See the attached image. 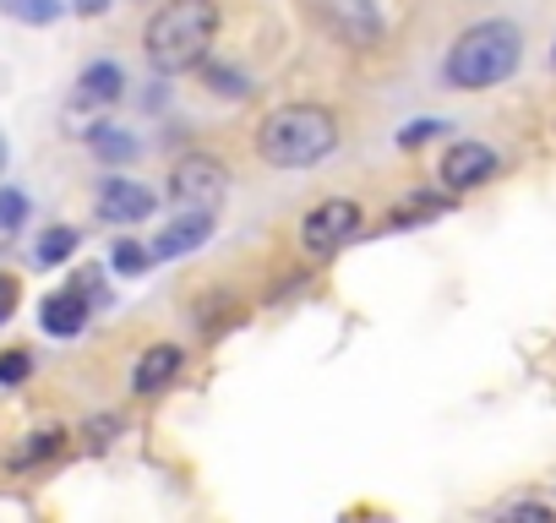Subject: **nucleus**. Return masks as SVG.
I'll return each mask as SVG.
<instances>
[{
	"label": "nucleus",
	"instance_id": "f257e3e1",
	"mask_svg": "<svg viewBox=\"0 0 556 523\" xmlns=\"http://www.w3.org/2000/svg\"><path fill=\"white\" fill-rule=\"evenodd\" d=\"M213 34H218V0H164L142 34L148 66L164 77H180V72L207 61Z\"/></svg>",
	"mask_w": 556,
	"mask_h": 523
},
{
	"label": "nucleus",
	"instance_id": "f03ea898",
	"mask_svg": "<svg viewBox=\"0 0 556 523\" xmlns=\"http://www.w3.org/2000/svg\"><path fill=\"white\" fill-rule=\"evenodd\" d=\"M339 148V120L323 104H278L256 126V153L273 169H312Z\"/></svg>",
	"mask_w": 556,
	"mask_h": 523
},
{
	"label": "nucleus",
	"instance_id": "7ed1b4c3",
	"mask_svg": "<svg viewBox=\"0 0 556 523\" xmlns=\"http://www.w3.org/2000/svg\"><path fill=\"white\" fill-rule=\"evenodd\" d=\"M523 61V34L513 23H475L453 39L447 61H442V77L447 88H464V93H480V88H496L518 72Z\"/></svg>",
	"mask_w": 556,
	"mask_h": 523
},
{
	"label": "nucleus",
	"instance_id": "20e7f679",
	"mask_svg": "<svg viewBox=\"0 0 556 523\" xmlns=\"http://www.w3.org/2000/svg\"><path fill=\"white\" fill-rule=\"evenodd\" d=\"M224 191H229V175H224V164H218L213 153H186V158H175V169H169V202H175V207L213 213V207L224 202Z\"/></svg>",
	"mask_w": 556,
	"mask_h": 523
},
{
	"label": "nucleus",
	"instance_id": "39448f33",
	"mask_svg": "<svg viewBox=\"0 0 556 523\" xmlns=\"http://www.w3.org/2000/svg\"><path fill=\"white\" fill-rule=\"evenodd\" d=\"M355 234H361V202H350V196H328L301 218V245L312 256H339Z\"/></svg>",
	"mask_w": 556,
	"mask_h": 523
},
{
	"label": "nucleus",
	"instance_id": "423d86ee",
	"mask_svg": "<svg viewBox=\"0 0 556 523\" xmlns=\"http://www.w3.org/2000/svg\"><path fill=\"white\" fill-rule=\"evenodd\" d=\"M317 17L328 34H339L344 44L355 50H371L382 39V12H377V0H317Z\"/></svg>",
	"mask_w": 556,
	"mask_h": 523
},
{
	"label": "nucleus",
	"instance_id": "0eeeda50",
	"mask_svg": "<svg viewBox=\"0 0 556 523\" xmlns=\"http://www.w3.org/2000/svg\"><path fill=\"white\" fill-rule=\"evenodd\" d=\"M437 175H442V186L447 191H475V186H485L491 175H496V153L485 148V142H453L447 153H442V164H437Z\"/></svg>",
	"mask_w": 556,
	"mask_h": 523
},
{
	"label": "nucleus",
	"instance_id": "6e6552de",
	"mask_svg": "<svg viewBox=\"0 0 556 523\" xmlns=\"http://www.w3.org/2000/svg\"><path fill=\"white\" fill-rule=\"evenodd\" d=\"M99 218H110V224H142V218H153V191L137 186V180H126V175H110L99 186Z\"/></svg>",
	"mask_w": 556,
	"mask_h": 523
},
{
	"label": "nucleus",
	"instance_id": "1a4fd4ad",
	"mask_svg": "<svg viewBox=\"0 0 556 523\" xmlns=\"http://www.w3.org/2000/svg\"><path fill=\"white\" fill-rule=\"evenodd\" d=\"M207 234H213V213H191V207H180V218H169V224L159 229L153 256H159V262H175V256L197 251Z\"/></svg>",
	"mask_w": 556,
	"mask_h": 523
},
{
	"label": "nucleus",
	"instance_id": "9d476101",
	"mask_svg": "<svg viewBox=\"0 0 556 523\" xmlns=\"http://www.w3.org/2000/svg\"><path fill=\"white\" fill-rule=\"evenodd\" d=\"M175 377H180V349L175 344H153V349H142V360L131 371V393L137 398H159Z\"/></svg>",
	"mask_w": 556,
	"mask_h": 523
},
{
	"label": "nucleus",
	"instance_id": "9b49d317",
	"mask_svg": "<svg viewBox=\"0 0 556 523\" xmlns=\"http://www.w3.org/2000/svg\"><path fill=\"white\" fill-rule=\"evenodd\" d=\"M39 322H45L50 339H77V333L88 328V301H83V290L72 284V290L50 295V301L39 306Z\"/></svg>",
	"mask_w": 556,
	"mask_h": 523
},
{
	"label": "nucleus",
	"instance_id": "f8f14e48",
	"mask_svg": "<svg viewBox=\"0 0 556 523\" xmlns=\"http://www.w3.org/2000/svg\"><path fill=\"white\" fill-rule=\"evenodd\" d=\"M121 88H126V72L115 66V61H93L83 77H77V110H104V104H115L121 99Z\"/></svg>",
	"mask_w": 556,
	"mask_h": 523
},
{
	"label": "nucleus",
	"instance_id": "ddd939ff",
	"mask_svg": "<svg viewBox=\"0 0 556 523\" xmlns=\"http://www.w3.org/2000/svg\"><path fill=\"white\" fill-rule=\"evenodd\" d=\"M88 148H93L104 164H131V158H137V137L121 131V126H93V131H88Z\"/></svg>",
	"mask_w": 556,
	"mask_h": 523
},
{
	"label": "nucleus",
	"instance_id": "4468645a",
	"mask_svg": "<svg viewBox=\"0 0 556 523\" xmlns=\"http://www.w3.org/2000/svg\"><path fill=\"white\" fill-rule=\"evenodd\" d=\"M77 229H45L39 240H34V268H61L66 256H77Z\"/></svg>",
	"mask_w": 556,
	"mask_h": 523
},
{
	"label": "nucleus",
	"instance_id": "2eb2a0df",
	"mask_svg": "<svg viewBox=\"0 0 556 523\" xmlns=\"http://www.w3.org/2000/svg\"><path fill=\"white\" fill-rule=\"evenodd\" d=\"M0 12L12 23H28V28H50V23H61L66 0H0Z\"/></svg>",
	"mask_w": 556,
	"mask_h": 523
},
{
	"label": "nucleus",
	"instance_id": "dca6fc26",
	"mask_svg": "<svg viewBox=\"0 0 556 523\" xmlns=\"http://www.w3.org/2000/svg\"><path fill=\"white\" fill-rule=\"evenodd\" d=\"M23 224H28V191L7 186V191H0V251L23 234Z\"/></svg>",
	"mask_w": 556,
	"mask_h": 523
},
{
	"label": "nucleus",
	"instance_id": "f3484780",
	"mask_svg": "<svg viewBox=\"0 0 556 523\" xmlns=\"http://www.w3.org/2000/svg\"><path fill=\"white\" fill-rule=\"evenodd\" d=\"M148 256H153V251H142L137 240H115V251H110V268H115L121 279H142V273L153 268Z\"/></svg>",
	"mask_w": 556,
	"mask_h": 523
},
{
	"label": "nucleus",
	"instance_id": "a211bd4d",
	"mask_svg": "<svg viewBox=\"0 0 556 523\" xmlns=\"http://www.w3.org/2000/svg\"><path fill=\"white\" fill-rule=\"evenodd\" d=\"M50 452H61V431H39V436H34V442H28V447L12 458V463H17V469H28V463H45Z\"/></svg>",
	"mask_w": 556,
	"mask_h": 523
},
{
	"label": "nucleus",
	"instance_id": "6ab92c4d",
	"mask_svg": "<svg viewBox=\"0 0 556 523\" xmlns=\"http://www.w3.org/2000/svg\"><path fill=\"white\" fill-rule=\"evenodd\" d=\"M34 371V355L28 349H12V355H0V382H7V387H17L23 377Z\"/></svg>",
	"mask_w": 556,
	"mask_h": 523
},
{
	"label": "nucleus",
	"instance_id": "aec40b11",
	"mask_svg": "<svg viewBox=\"0 0 556 523\" xmlns=\"http://www.w3.org/2000/svg\"><path fill=\"white\" fill-rule=\"evenodd\" d=\"M437 131H447L442 120H409L404 131H399V148H420V142H431Z\"/></svg>",
	"mask_w": 556,
	"mask_h": 523
},
{
	"label": "nucleus",
	"instance_id": "412c9836",
	"mask_svg": "<svg viewBox=\"0 0 556 523\" xmlns=\"http://www.w3.org/2000/svg\"><path fill=\"white\" fill-rule=\"evenodd\" d=\"M17 301H23V284H17L12 273H0V322H12Z\"/></svg>",
	"mask_w": 556,
	"mask_h": 523
},
{
	"label": "nucleus",
	"instance_id": "4be33fe9",
	"mask_svg": "<svg viewBox=\"0 0 556 523\" xmlns=\"http://www.w3.org/2000/svg\"><path fill=\"white\" fill-rule=\"evenodd\" d=\"M207 82H218L224 99H240V93H245V82H240L235 72H218V66H207Z\"/></svg>",
	"mask_w": 556,
	"mask_h": 523
},
{
	"label": "nucleus",
	"instance_id": "5701e85b",
	"mask_svg": "<svg viewBox=\"0 0 556 523\" xmlns=\"http://www.w3.org/2000/svg\"><path fill=\"white\" fill-rule=\"evenodd\" d=\"M72 7H77V17H104L115 0H72Z\"/></svg>",
	"mask_w": 556,
	"mask_h": 523
},
{
	"label": "nucleus",
	"instance_id": "b1692460",
	"mask_svg": "<svg viewBox=\"0 0 556 523\" xmlns=\"http://www.w3.org/2000/svg\"><path fill=\"white\" fill-rule=\"evenodd\" d=\"M7 158H12V148H7V137H0V175H7Z\"/></svg>",
	"mask_w": 556,
	"mask_h": 523
},
{
	"label": "nucleus",
	"instance_id": "393cba45",
	"mask_svg": "<svg viewBox=\"0 0 556 523\" xmlns=\"http://www.w3.org/2000/svg\"><path fill=\"white\" fill-rule=\"evenodd\" d=\"M551 61H556V50H551Z\"/></svg>",
	"mask_w": 556,
	"mask_h": 523
}]
</instances>
